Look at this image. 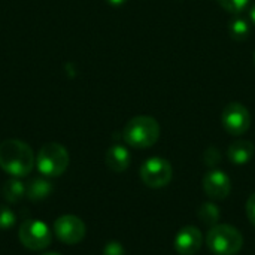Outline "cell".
<instances>
[{
	"label": "cell",
	"instance_id": "6da1fadb",
	"mask_svg": "<svg viewBox=\"0 0 255 255\" xmlns=\"http://www.w3.org/2000/svg\"><path fill=\"white\" fill-rule=\"evenodd\" d=\"M31 148L18 139H7L0 143V167L13 178H24L34 167Z\"/></svg>",
	"mask_w": 255,
	"mask_h": 255
},
{
	"label": "cell",
	"instance_id": "7a4b0ae2",
	"mask_svg": "<svg viewBox=\"0 0 255 255\" xmlns=\"http://www.w3.org/2000/svg\"><path fill=\"white\" fill-rule=\"evenodd\" d=\"M160 124L155 118L148 115H139L131 118L123 130V139L127 145L145 149L157 143L160 139Z\"/></svg>",
	"mask_w": 255,
	"mask_h": 255
},
{
	"label": "cell",
	"instance_id": "3957f363",
	"mask_svg": "<svg viewBox=\"0 0 255 255\" xmlns=\"http://www.w3.org/2000/svg\"><path fill=\"white\" fill-rule=\"evenodd\" d=\"M206 245L215 255H236L244 247V236L233 226L217 224L209 230Z\"/></svg>",
	"mask_w": 255,
	"mask_h": 255
},
{
	"label": "cell",
	"instance_id": "277c9868",
	"mask_svg": "<svg viewBox=\"0 0 255 255\" xmlns=\"http://www.w3.org/2000/svg\"><path fill=\"white\" fill-rule=\"evenodd\" d=\"M69 163H70V157L67 149L57 142L43 145L36 157L37 170L46 178L61 176L67 170Z\"/></svg>",
	"mask_w": 255,
	"mask_h": 255
},
{
	"label": "cell",
	"instance_id": "5b68a950",
	"mask_svg": "<svg viewBox=\"0 0 255 255\" xmlns=\"http://www.w3.org/2000/svg\"><path fill=\"white\" fill-rule=\"evenodd\" d=\"M18 239L30 251H42L51 245L52 235L49 227L40 220H25L19 226Z\"/></svg>",
	"mask_w": 255,
	"mask_h": 255
},
{
	"label": "cell",
	"instance_id": "8992f818",
	"mask_svg": "<svg viewBox=\"0 0 255 255\" xmlns=\"http://www.w3.org/2000/svg\"><path fill=\"white\" fill-rule=\"evenodd\" d=\"M173 178L172 164L161 157L148 158L140 167V179L149 188H163Z\"/></svg>",
	"mask_w": 255,
	"mask_h": 255
},
{
	"label": "cell",
	"instance_id": "52a82bcc",
	"mask_svg": "<svg viewBox=\"0 0 255 255\" xmlns=\"http://www.w3.org/2000/svg\"><path fill=\"white\" fill-rule=\"evenodd\" d=\"M221 124L232 136H241L251 127V114L242 103H229L221 114Z\"/></svg>",
	"mask_w": 255,
	"mask_h": 255
},
{
	"label": "cell",
	"instance_id": "ba28073f",
	"mask_svg": "<svg viewBox=\"0 0 255 255\" xmlns=\"http://www.w3.org/2000/svg\"><path fill=\"white\" fill-rule=\"evenodd\" d=\"M54 233L60 242L66 245H76L85 238L87 227L81 218L75 215H63L55 220Z\"/></svg>",
	"mask_w": 255,
	"mask_h": 255
},
{
	"label": "cell",
	"instance_id": "9c48e42d",
	"mask_svg": "<svg viewBox=\"0 0 255 255\" xmlns=\"http://www.w3.org/2000/svg\"><path fill=\"white\" fill-rule=\"evenodd\" d=\"M203 190L212 200H224L232 191V181L223 170H211L203 178Z\"/></svg>",
	"mask_w": 255,
	"mask_h": 255
},
{
	"label": "cell",
	"instance_id": "30bf717a",
	"mask_svg": "<svg viewBox=\"0 0 255 255\" xmlns=\"http://www.w3.org/2000/svg\"><path fill=\"white\" fill-rule=\"evenodd\" d=\"M202 244H203L202 232L193 226H187L181 229L175 238V250L181 255L197 254L202 248Z\"/></svg>",
	"mask_w": 255,
	"mask_h": 255
},
{
	"label": "cell",
	"instance_id": "8fae6325",
	"mask_svg": "<svg viewBox=\"0 0 255 255\" xmlns=\"http://www.w3.org/2000/svg\"><path fill=\"white\" fill-rule=\"evenodd\" d=\"M130 161H131L130 152L123 145L111 146L106 152V157H105L106 166L115 173H121V172L127 170V167L130 166Z\"/></svg>",
	"mask_w": 255,
	"mask_h": 255
},
{
	"label": "cell",
	"instance_id": "7c38bea8",
	"mask_svg": "<svg viewBox=\"0 0 255 255\" xmlns=\"http://www.w3.org/2000/svg\"><path fill=\"white\" fill-rule=\"evenodd\" d=\"M254 145L250 140H235L229 146V158L235 164H247L254 157Z\"/></svg>",
	"mask_w": 255,
	"mask_h": 255
},
{
	"label": "cell",
	"instance_id": "4fadbf2b",
	"mask_svg": "<svg viewBox=\"0 0 255 255\" xmlns=\"http://www.w3.org/2000/svg\"><path fill=\"white\" fill-rule=\"evenodd\" d=\"M52 193V184L48 179L43 178H34L33 181H30V184L27 185V193L25 196L28 197V200L31 202H42L45 199H48Z\"/></svg>",
	"mask_w": 255,
	"mask_h": 255
},
{
	"label": "cell",
	"instance_id": "5bb4252c",
	"mask_svg": "<svg viewBox=\"0 0 255 255\" xmlns=\"http://www.w3.org/2000/svg\"><path fill=\"white\" fill-rule=\"evenodd\" d=\"M25 193H27V187L19 181V178L9 179L3 185V197L9 203H18L19 200L24 199Z\"/></svg>",
	"mask_w": 255,
	"mask_h": 255
},
{
	"label": "cell",
	"instance_id": "9a60e30c",
	"mask_svg": "<svg viewBox=\"0 0 255 255\" xmlns=\"http://www.w3.org/2000/svg\"><path fill=\"white\" fill-rule=\"evenodd\" d=\"M229 33L232 36V39L238 40V42H244L248 39L250 33H251V27L248 24L247 19L244 18H236L233 21H230L229 24Z\"/></svg>",
	"mask_w": 255,
	"mask_h": 255
},
{
	"label": "cell",
	"instance_id": "2e32d148",
	"mask_svg": "<svg viewBox=\"0 0 255 255\" xmlns=\"http://www.w3.org/2000/svg\"><path fill=\"white\" fill-rule=\"evenodd\" d=\"M199 218H200V221L203 224L214 227V226L218 224V221L221 218V212H220V209H218L217 205H214V203H205L199 209Z\"/></svg>",
	"mask_w": 255,
	"mask_h": 255
},
{
	"label": "cell",
	"instance_id": "e0dca14e",
	"mask_svg": "<svg viewBox=\"0 0 255 255\" xmlns=\"http://www.w3.org/2000/svg\"><path fill=\"white\" fill-rule=\"evenodd\" d=\"M218 4L230 13H241L250 3V0H217Z\"/></svg>",
	"mask_w": 255,
	"mask_h": 255
},
{
	"label": "cell",
	"instance_id": "ac0fdd59",
	"mask_svg": "<svg viewBox=\"0 0 255 255\" xmlns=\"http://www.w3.org/2000/svg\"><path fill=\"white\" fill-rule=\"evenodd\" d=\"M16 217L15 214L7 208L0 205V230H7L15 226Z\"/></svg>",
	"mask_w": 255,
	"mask_h": 255
},
{
	"label": "cell",
	"instance_id": "d6986e66",
	"mask_svg": "<svg viewBox=\"0 0 255 255\" xmlns=\"http://www.w3.org/2000/svg\"><path fill=\"white\" fill-rule=\"evenodd\" d=\"M103 255H126V250L120 242H108L103 248Z\"/></svg>",
	"mask_w": 255,
	"mask_h": 255
},
{
	"label": "cell",
	"instance_id": "ffe728a7",
	"mask_svg": "<svg viewBox=\"0 0 255 255\" xmlns=\"http://www.w3.org/2000/svg\"><path fill=\"white\" fill-rule=\"evenodd\" d=\"M247 215H248L251 224L255 226V193L248 199V202H247Z\"/></svg>",
	"mask_w": 255,
	"mask_h": 255
},
{
	"label": "cell",
	"instance_id": "44dd1931",
	"mask_svg": "<svg viewBox=\"0 0 255 255\" xmlns=\"http://www.w3.org/2000/svg\"><path fill=\"white\" fill-rule=\"evenodd\" d=\"M127 0H108V3L109 4H112V6H121V4H124Z\"/></svg>",
	"mask_w": 255,
	"mask_h": 255
},
{
	"label": "cell",
	"instance_id": "7402d4cb",
	"mask_svg": "<svg viewBox=\"0 0 255 255\" xmlns=\"http://www.w3.org/2000/svg\"><path fill=\"white\" fill-rule=\"evenodd\" d=\"M250 18H251L253 24H255V4L251 7V10H250Z\"/></svg>",
	"mask_w": 255,
	"mask_h": 255
},
{
	"label": "cell",
	"instance_id": "603a6c76",
	"mask_svg": "<svg viewBox=\"0 0 255 255\" xmlns=\"http://www.w3.org/2000/svg\"><path fill=\"white\" fill-rule=\"evenodd\" d=\"M42 255H60V254H55V253H48V254H42Z\"/></svg>",
	"mask_w": 255,
	"mask_h": 255
},
{
	"label": "cell",
	"instance_id": "cb8c5ba5",
	"mask_svg": "<svg viewBox=\"0 0 255 255\" xmlns=\"http://www.w3.org/2000/svg\"><path fill=\"white\" fill-rule=\"evenodd\" d=\"M254 63H255V52H254Z\"/></svg>",
	"mask_w": 255,
	"mask_h": 255
}]
</instances>
